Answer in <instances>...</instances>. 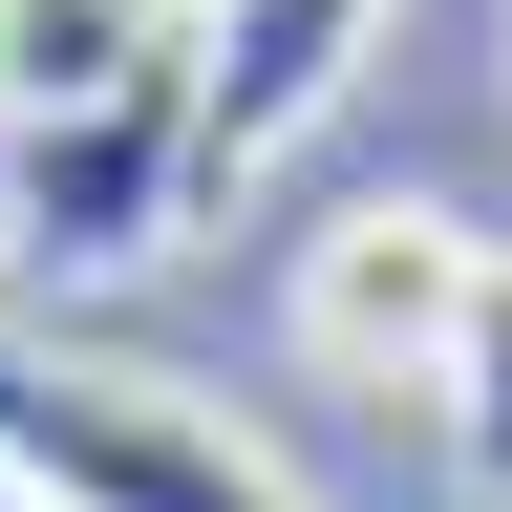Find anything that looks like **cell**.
<instances>
[{"label": "cell", "mask_w": 512, "mask_h": 512, "mask_svg": "<svg viewBox=\"0 0 512 512\" xmlns=\"http://www.w3.org/2000/svg\"><path fill=\"white\" fill-rule=\"evenodd\" d=\"M0 491L22 512H299V470L235 406H192L171 363H86V342H0Z\"/></svg>", "instance_id": "6da1fadb"}, {"label": "cell", "mask_w": 512, "mask_h": 512, "mask_svg": "<svg viewBox=\"0 0 512 512\" xmlns=\"http://www.w3.org/2000/svg\"><path fill=\"white\" fill-rule=\"evenodd\" d=\"M192 192H214L192 64H150V86H107L64 128H0V256H22V278H128V256H171Z\"/></svg>", "instance_id": "7a4b0ae2"}, {"label": "cell", "mask_w": 512, "mask_h": 512, "mask_svg": "<svg viewBox=\"0 0 512 512\" xmlns=\"http://www.w3.org/2000/svg\"><path fill=\"white\" fill-rule=\"evenodd\" d=\"M470 320H491V235L427 214V192H363L299 256V363H342V384H448Z\"/></svg>", "instance_id": "3957f363"}, {"label": "cell", "mask_w": 512, "mask_h": 512, "mask_svg": "<svg viewBox=\"0 0 512 512\" xmlns=\"http://www.w3.org/2000/svg\"><path fill=\"white\" fill-rule=\"evenodd\" d=\"M384 43V0H192V128H214V192L278 171L320 107H342V64Z\"/></svg>", "instance_id": "277c9868"}, {"label": "cell", "mask_w": 512, "mask_h": 512, "mask_svg": "<svg viewBox=\"0 0 512 512\" xmlns=\"http://www.w3.org/2000/svg\"><path fill=\"white\" fill-rule=\"evenodd\" d=\"M150 64H192L171 0H0V128H64V107L150 86Z\"/></svg>", "instance_id": "5b68a950"}, {"label": "cell", "mask_w": 512, "mask_h": 512, "mask_svg": "<svg viewBox=\"0 0 512 512\" xmlns=\"http://www.w3.org/2000/svg\"><path fill=\"white\" fill-rule=\"evenodd\" d=\"M448 448H470V491H512V256H491V320H470V363H448Z\"/></svg>", "instance_id": "8992f818"}, {"label": "cell", "mask_w": 512, "mask_h": 512, "mask_svg": "<svg viewBox=\"0 0 512 512\" xmlns=\"http://www.w3.org/2000/svg\"><path fill=\"white\" fill-rule=\"evenodd\" d=\"M0 512H22V491H0Z\"/></svg>", "instance_id": "52a82bcc"}]
</instances>
